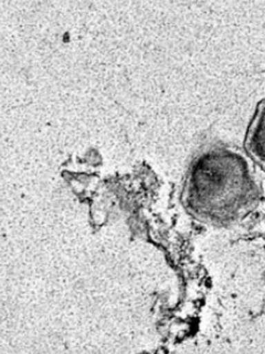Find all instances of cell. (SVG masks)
I'll list each match as a JSON object with an SVG mask.
<instances>
[{
    "label": "cell",
    "mask_w": 265,
    "mask_h": 354,
    "mask_svg": "<svg viewBox=\"0 0 265 354\" xmlns=\"http://www.w3.org/2000/svg\"><path fill=\"white\" fill-rule=\"evenodd\" d=\"M246 148L251 158L265 170V100L258 103L248 127Z\"/></svg>",
    "instance_id": "2"
},
{
    "label": "cell",
    "mask_w": 265,
    "mask_h": 354,
    "mask_svg": "<svg viewBox=\"0 0 265 354\" xmlns=\"http://www.w3.org/2000/svg\"><path fill=\"white\" fill-rule=\"evenodd\" d=\"M258 194L247 160L234 150L215 147L194 160L184 198L189 212L197 218L225 224L251 212Z\"/></svg>",
    "instance_id": "1"
}]
</instances>
